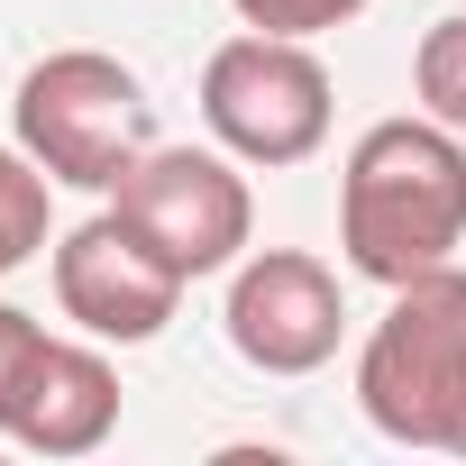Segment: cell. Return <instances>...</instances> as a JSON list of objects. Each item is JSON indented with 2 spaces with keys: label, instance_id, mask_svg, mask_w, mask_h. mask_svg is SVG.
Returning a JSON list of instances; mask_svg holds the SVG:
<instances>
[{
  "label": "cell",
  "instance_id": "cell-1",
  "mask_svg": "<svg viewBox=\"0 0 466 466\" xmlns=\"http://www.w3.org/2000/svg\"><path fill=\"white\" fill-rule=\"evenodd\" d=\"M339 248L366 284H411L466 248V137L448 119H375L339 174Z\"/></svg>",
  "mask_w": 466,
  "mask_h": 466
},
{
  "label": "cell",
  "instance_id": "cell-2",
  "mask_svg": "<svg viewBox=\"0 0 466 466\" xmlns=\"http://www.w3.org/2000/svg\"><path fill=\"white\" fill-rule=\"evenodd\" d=\"M357 411L393 448H448L466 411V266H430L393 284L357 357Z\"/></svg>",
  "mask_w": 466,
  "mask_h": 466
},
{
  "label": "cell",
  "instance_id": "cell-3",
  "mask_svg": "<svg viewBox=\"0 0 466 466\" xmlns=\"http://www.w3.org/2000/svg\"><path fill=\"white\" fill-rule=\"evenodd\" d=\"M10 128L19 147L74 183V192H119V174L156 147V101L147 83L101 56V46H56L19 74V101H10Z\"/></svg>",
  "mask_w": 466,
  "mask_h": 466
},
{
  "label": "cell",
  "instance_id": "cell-4",
  "mask_svg": "<svg viewBox=\"0 0 466 466\" xmlns=\"http://www.w3.org/2000/svg\"><path fill=\"white\" fill-rule=\"evenodd\" d=\"M329 65L311 56V37H228L201 65V119L238 165H311L329 147Z\"/></svg>",
  "mask_w": 466,
  "mask_h": 466
},
{
  "label": "cell",
  "instance_id": "cell-5",
  "mask_svg": "<svg viewBox=\"0 0 466 466\" xmlns=\"http://www.w3.org/2000/svg\"><path fill=\"white\" fill-rule=\"evenodd\" d=\"M110 210L137 228L183 284L228 275L248 257V238H257V192H248L238 156H210V147H147L119 174Z\"/></svg>",
  "mask_w": 466,
  "mask_h": 466
},
{
  "label": "cell",
  "instance_id": "cell-6",
  "mask_svg": "<svg viewBox=\"0 0 466 466\" xmlns=\"http://www.w3.org/2000/svg\"><path fill=\"white\" fill-rule=\"evenodd\" d=\"M228 348H238L257 375H320L339 357V329H348V302H339V275L302 248H257L228 266Z\"/></svg>",
  "mask_w": 466,
  "mask_h": 466
},
{
  "label": "cell",
  "instance_id": "cell-7",
  "mask_svg": "<svg viewBox=\"0 0 466 466\" xmlns=\"http://www.w3.org/2000/svg\"><path fill=\"white\" fill-rule=\"evenodd\" d=\"M56 302L83 339H119V348H147L174 311H183V275L137 238L119 210L83 219L56 238Z\"/></svg>",
  "mask_w": 466,
  "mask_h": 466
},
{
  "label": "cell",
  "instance_id": "cell-8",
  "mask_svg": "<svg viewBox=\"0 0 466 466\" xmlns=\"http://www.w3.org/2000/svg\"><path fill=\"white\" fill-rule=\"evenodd\" d=\"M119 430V375L101 348L83 339H46L28 393L10 402V420H0V439H19L28 457H92L101 439Z\"/></svg>",
  "mask_w": 466,
  "mask_h": 466
},
{
  "label": "cell",
  "instance_id": "cell-9",
  "mask_svg": "<svg viewBox=\"0 0 466 466\" xmlns=\"http://www.w3.org/2000/svg\"><path fill=\"white\" fill-rule=\"evenodd\" d=\"M46 219H56V174L28 147H0V275H19L46 248Z\"/></svg>",
  "mask_w": 466,
  "mask_h": 466
},
{
  "label": "cell",
  "instance_id": "cell-10",
  "mask_svg": "<svg viewBox=\"0 0 466 466\" xmlns=\"http://www.w3.org/2000/svg\"><path fill=\"white\" fill-rule=\"evenodd\" d=\"M411 92H420L430 119H448V128L466 137V19H439V28L420 37V56H411Z\"/></svg>",
  "mask_w": 466,
  "mask_h": 466
},
{
  "label": "cell",
  "instance_id": "cell-11",
  "mask_svg": "<svg viewBox=\"0 0 466 466\" xmlns=\"http://www.w3.org/2000/svg\"><path fill=\"white\" fill-rule=\"evenodd\" d=\"M248 28H266V37H329V28H348L366 0H228Z\"/></svg>",
  "mask_w": 466,
  "mask_h": 466
},
{
  "label": "cell",
  "instance_id": "cell-12",
  "mask_svg": "<svg viewBox=\"0 0 466 466\" xmlns=\"http://www.w3.org/2000/svg\"><path fill=\"white\" fill-rule=\"evenodd\" d=\"M37 357H46V320H37V311H19V302H0V420H10V402L28 393Z\"/></svg>",
  "mask_w": 466,
  "mask_h": 466
},
{
  "label": "cell",
  "instance_id": "cell-13",
  "mask_svg": "<svg viewBox=\"0 0 466 466\" xmlns=\"http://www.w3.org/2000/svg\"><path fill=\"white\" fill-rule=\"evenodd\" d=\"M448 457H466V411H457V430H448Z\"/></svg>",
  "mask_w": 466,
  "mask_h": 466
}]
</instances>
